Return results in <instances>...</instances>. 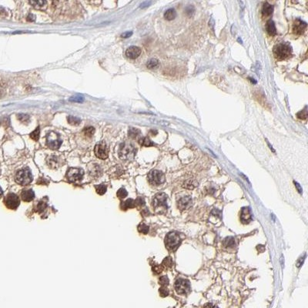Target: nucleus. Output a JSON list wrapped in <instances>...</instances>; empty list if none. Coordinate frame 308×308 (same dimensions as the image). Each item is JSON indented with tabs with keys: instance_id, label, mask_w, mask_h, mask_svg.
<instances>
[{
	"instance_id": "43",
	"label": "nucleus",
	"mask_w": 308,
	"mask_h": 308,
	"mask_svg": "<svg viewBox=\"0 0 308 308\" xmlns=\"http://www.w3.org/2000/svg\"><path fill=\"white\" fill-rule=\"evenodd\" d=\"M83 97H79V96H76V97H72L70 98L69 100L72 101V102H82L83 101Z\"/></svg>"
},
{
	"instance_id": "20",
	"label": "nucleus",
	"mask_w": 308,
	"mask_h": 308,
	"mask_svg": "<svg viewBox=\"0 0 308 308\" xmlns=\"http://www.w3.org/2000/svg\"><path fill=\"white\" fill-rule=\"evenodd\" d=\"M197 185H198V183H197V181L196 180V179H189L184 182L183 187L186 189H188V190H193V189L195 188Z\"/></svg>"
},
{
	"instance_id": "1",
	"label": "nucleus",
	"mask_w": 308,
	"mask_h": 308,
	"mask_svg": "<svg viewBox=\"0 0 308 308\" xmlns=\"http://www.w3.org/2000/svg\"><path fill=\"white\" fill-rule=\"evenodd\" d=\"M119 156L123 160H132L137 153V149L130 143L125 142L120 146L119 149Z\"/></svg>"
},
{
	"instance_id": "38",
	"label": "nucleus",
	"mask_w": 308,
	"mask_h": 308,
	"mask_svg": "<svg viewBox=\"0 0 308 308\" xmlns=\"http://www.w3.org/2000/svg\"><path fill=\"white\" fill-rule=\"evenodd\" d=\"M160 295L162 297H166L169 295V290L167 289V287H161L159 290Z\"/></svg>"
},
{
	"instance_id": "34",
	"label": "nucleus",
	"mask_w": 308,
	"mask_h": 308,
	"mask_svg": "<svg viewBox=\"0 0 308 308\" xmlns=\"http://www.w3.org/2000/svg\"><path fill=\"white\" fill-rule=\"evenodd\" d=\"M169 279L167 276H162L159 279V283L162 287H167L169 284Z\"/></svg>"
},
{
	"instance_id": "25",
	"label": "nucleus",
	"mask_w": 308,
	"mask_h": 308,
	"mask_svg": "<svg viewBox=\"0 0 308 308\" xmlns=\"http://www.w3.org/2000/svg\"><path fill=\"white\" fill-rule=\"evenodd\" d=\"M101 172H102L101 168L99 167V166L96 165V164H94L93 167L90 168V173H91L92 176H99L101 174Z\"/></svg>"
},
{
	"instance_id": "30",
	"label": "nucleus",
	"mask_w": 308,
	"mask_h": 308,
	"mask_svg": "<svg viewBox=\"0 0 308 308\" xmlns=\"http://www.w3.org/2000/svg\"><path fill=\"white\" fill-rule=\"evenodd\" d=\"M67 121L69 124L74 125V126H77V125H79L81 123L80 119L75 117H71V116L67 117Z\"/></svg>"
},
{
	"instance_id": "21",
	"label": "nucleus",
	"mask_w": 308,
	"mask_h": 308,
	"mask_svg": "<svg viewBox=\"0 0 308 308\" xmlns=\"http://www.w3.org/2000/svg\"><path fill=\"white\" fill-rule=\"evenodd\" d=\"M223 244L226 248H233L235 247V239L232 237H228L223 240Z\"/></svg>"
},
{
	"instance_id": "27",
	"label": "nucleus",
	"mask_w": 308,
	"mask_h": 308,
	"mask_svg": "<svg viewBox=\"0 0 308 308\" xmlns=\"http://www.w3.org/2000/svg\"><path fill=\"white\" fill-rule=\"evenodd\" d=\"M146 66L148 69H155V68L159 66V61L156 59H151L146 63Z\"/></svg>"
},
{
	"instance_id": "40",
	"label": "nucleus",
	"mask_w": 308,
	"mask_h": 308,
	"mask_svg": "<svg viewBox=\"0 0 308 308\" xmlns=\"http://www.w3.org/2000/svg\"><path fill=\"white\" fill-rule=\"evenodd\" d=\"M194 12H195V9L193 6H188L187 8L185 9V13L188 16H192L194 14Z\"/></svg>"
},
{
	"instance_id": "31",
	"label": "nucleus",
	"mask_w": 308,
	"mask_h": 308,
	"mask_svg": "<svg viewBox=\"0 0 308 308\" xmlns=\"http://www.w3.org/2000/svg\"><path fill=\"white\" fill-rule=\"evenodd\" d=\"M17 118L20 122L27 124V123L29 122L30 117H29V116H28V115L24 114V113H20V114L17 115Z\"/></svg>"
},
{
	"instance_id": "9",
	"label": "nucleus",
	"mask_w": 308,
	"mask_h": 308,
	"mask_svg": "<svg viewBox=\"0 0 308 308\" xmlns=\"http://www.w3.org/2000/svg\"><path fill=\"white\" fill-rule=\"evenodd\" d=\"M4 203L7 208L10 210H16L20 203L19 197L13 193H10L4 199Z\"/></svg>"
},
{
	"instance_id": "46",
	"label": "nucleus",
	"mask_w": 308,
	"mask_h": 308,
	"mask_svg": "<svg viewBox=\"0 0 308 308\" xmlns=\"http://www.w3.org/2000/svg\"><path fill=\"white\" fill-rule=\"evenodd\" d=\"M35 19H36V17L33 14H29L27 17V20L29 21V22H33V21H35Z\"/></svg>"
},
{
	"instance_id": "7",
	"label": "nucleus",
	"mask_w": 308,
	"mask_h": 308,
	"mask_svg": "<svg viewBox=\"0 0 308 308\" xmlns=\"http://www.w3.org/2000/svg\"><path fill=\"white\" fill-rule=\"evenodd\" d=\"M174 287L177 294H180V295L187 294L190 291V281L186 280V279L179 278L175 282Z\"/></svg>"
},
{
	"instance_id": "47",
	"label": "nucleus",
	"mask_w": 308,
	"mask_h": 308,
	"mask_svg": "<svg viewBox=\"0 0 308 308\" xmlns=\"http://www.w3.org/2000/svg\"><path fill=\"white\" fill-rule=\"evenodd\" d=\"M294 184H295V186H296V187H297V189L298 190V191H299V193H300V194H302V189L300 188V184L299 183H297V182H295L294 181Z\"/></svg>"
},
{
	"instance_id": "28",
	"label": "nucleus",
	"mask_w": 308,
	"mask_h": 308,
	"mask_svg": "<svg viewBox=\"0 0 308 308\" xmlns=\"http://www.w3.org/2000/svg\"><path fill=\"white\" fill-rule=\"evenodd\" d=\"M162 266H164V267H167V268L170 269L173 267V259H172L170 256H167L163 261Z\"/></svg>"
},
{
	"instance_id": "18",
	"label": "nucleus",
	"mask_w": 308,
	"mask_h": 308,
	"mask_svg": "<svg viewBox=\"0 0 308 308\" xmlns=\"http://www.w3.org/2000/svg\"><path fill=\"white\" fill-rule=\"evenodd\" d=\"M266 29H267V33H268L270 36H275V35L277 34V29H276V26L274 21L269 20L268 22H267Z\"/></svg>"
},
{
	"instance_id": "26",
	"label": "nucleus",
	"mask_w": 308,
	"mask_h": 308,
	"mask_svg": "<svg viewBox=\"0 0 308 308\" xmlns=\"http://www.w3.org/2000/svg\"><path fill=\"white\" fill-rule=\"evenodd\" d=\"M139 143L143 146H153V143H152L148 137H141V138L139 140Z\"/></svg>"
},
{
	"instance_id": "23",
	"label": "nucleus",
	"mask_w": 308,
	"mask_h": 308,
	"mask_svg": "<svg viewBox=\"0 0 308 308\" xmlns=\"http://www.w3.org/2000/svg\"><path fill=\"white\" fill-rule=\"evenodd\" d=\"M135 205V201H134L133 199H128L127 200L124 201L123 203H122L121 204V208L123 210H126L129 209V208H133L134 207Z\"/></svg>"
},
{
	"instance_id": "50",
	"label": "nucleus",
	"mask_w": 308,
	"mask_h": 308,
	"mask_svg": "<svg viewBox=\"0 0 308 308\" xmlns=\"http://www.w3.org/2000/svg\"><path fill=\"white\" fill-rule=\"evenodd\" d=\"M249 79H250L251 83H254V84L256 83V81H254V79H252V78H249Z\"/></svg>"
},
{
	"instance_id": "48",
	"label": "nucleus",
	"mask_w": 308,
	"mask_h": 308,
	"mask_svg": "<svg viewBox=\"0 0 308 308\" xmlns=\"http://www.w3.org/2000/svg\"><path fill=\"white\" fill-rule=\"evenodd\" d=\"M209 25L212 26V29H214V19H210V22H209Z\"/></svg>"
},
{
	"instance_id": "51",
	"label": "nucleus",
	"mask_w": 308,
	"mask_h": 308,
	"mask_svg": "<svg viewBox=\"0 0 308 308\" xmlns=\"http://www.w3.org/2000/svg\"><path fill=\"white\" fill-rule=\"evenodd\" d=\"M0 173H1V170H0Z\"/></svg>"
},
{
	"instance_id": "35",
	"label": "nucleus",
	"mask_w": 308,
	"mask_h": 308,
	"mask_svg": "<svg viewBox=\"0 0 308 308\" xmlns=\"http://www.w3.org/2000/svg\"><path fill=\"white\" fill-rule=\"evenodd\" d=\"M96 190L98 194H100V195H102L106 192V187L103 184H100V185H98L96 187Z\"/></svg>"
},
{
	"instance_id": "8",
	"label": "nucleus",
	"mask_w": 308,
	"mask_h": 308,
	"mask_svg": "<svg viewBox=\"0 0 308 308\" xmlns=\"http://www.w3.org/2000/svg\"><path fill=\"white\" fill-rule=\"evenodd\" d=\"M95 154L98 158L106 160L109 156V148L105 142H100L95 146Z\"/></svg>"
},
{
	"instance_id": "3",
	"label": "nucleus",
	"mask_w": 308,
	"mask_h": 308,
	"mask_svg": "<svg viewBox=\"0 0 308 308\" xmlns=\"http://www.w3.org/2000/svg\"><path fill=\"white\" fill-rule=\"evenodd\" d=\"M273 52L276 58L279 60H285L291 56V52H292V47L287 43H280L274 46Z\"/></svg>"
},
{
	"instance_id": "22",
	"label": "nucleus",
	"mask_w": 308,
	"mask_h": 308,
	"mask_svg": "<svg viewBox=\"0 0 308 308\" xmlns=\"http://www.w3.org/2000/svg\"><path fill=\"white\" fill-rule=\"evenodd\" d=\"M176 17V12L175 11L174 9H169L164 13V18L167 20H173Z\"/></svg>"
},
{
	"instance_id": "17",
	"label": "nucleus",
	"mask_w": 308,
	"mask_h": 308,
	"mask_svg": "<svg viewBox=\"0 0 308 308\" xmlns=\"http://www.w3.org/2000/svg\"><path fill=\"white\" fill-rule=\"evenodd\" d=\"M273 12H274V6L271 4H269L268 2H265V3L263 5V8H262V15L264 16H271V15L273 14Z\"/></svg>"
},
{
	"instance_id": "15",
	"label": "nucleus",
	"mask_w": 308,
	"mask_h": 308,
	"mask_svg": "<svg viewBox=\"0 0 308 308\" xmlns=\"http://www.w3.org/2000/svg\"><path fill=\"white\" fill-rule=\"evenodd\" d=\"M241 220L244 224H247L252 220V215L249 208L244 207L241 210Z\"/></svg>"
},
{
	"instance_id": "49",
	"label": "nucleus",
	"mask_w": 308,
	"mask_h": 308,
	"mask_svg": "<svg viewBox=\"0 0 308 308\" xmlns=\"http://www.w3.org/2000/svg\"><path fill=\"white\" fill-rule=\"evenodd\" d=\"M2 194H3V192H2V188H1V187H0V198H1V197H2Z\"/></svg>"
},
{
	"instance_id": "24",
	"label": "nucleus",
	"mask_w": 308,
	"mask_h": 308,
	"mask_svg": "<svg viewBox=\"0 0 308 308\" xmlns=\"http://www.w3.org/2000/svg\"><path fill=\"white\" fill-rule=\"evenodd\" d=\"M140 133H140V129H137V128L131 127L129 128V131H128V135H129V137H130V138L133 139L137 138V137L140 135Z\"/></svg>"
},
{
	"instance_id": "44",
	"label": "nucleus",
	"mask_w": 308,
	"mask_h": 308,
	"mask_svg": "<svg viewBox=\"0 0 308 308\" xmlns=\"http://www.w3.org/2000/svg\"><path fill=\"white\" fill-rule=\"evenodd\" d=\"M133 35V32L132 31H129V32H126V33H123V34L121 35V37H123V38H129V37H130L131 36Z\"/></svg>"
},
{
	"instance_id": "10",
	"label": "nucleus",
	"mask_w": 308,
	"mask_h": 308,
	"mask_svg": "<svg viewBox=\"0 0 308 308\" xmlns=\"http://www.w3.org/2000/svg\"><path fill=\"white\" fill-rule=\"evenodd\" d=\"M84 176V170L81 168H70L67 171L66 176L69 181L75 182L81 180Z\"/></svg>"
},
{
	"instance_id": "42",
	"label": "nucleus",
	"mask_w": 308,
	"mask_h": 308,
	"mask_svg": "<svg viewBox=\"0 0 308 308\" xmlns=\"http://www.w3.org/2000/svg\"><path fill=\"white\" fill-rule=\"evenodd\" d=\"M135 205H137V206H143V205H145L144 199L142 198V197H138V198L136 200Z\"/></svg>"
},
{
	"instance_id": "14",
	"label": "nucleus",
	"mask_w": 308,
	"mask_h": 308,
	"mask_svg": "<svg viewBox=\"0 0 308 308\" xmlns=\"http://www.w3.org/2000/svg\"><path fill=\"white\" fill-rule=\"evenodd\" d=\"M141 54V49L136 46H132L126 49V56L131 60H135V59L138 58Z\"/></svg>"
},
{
	"instance_id": "19",
	"label": "nucleus",
	"mask_w": 308,
	"mask_h": 308,
	"mask_svg": "<svg viewBox=\"0 0 308 308\" xmlns=\"http://www.w3.org/2000/svg\"><path fill=\"white\" fill-rule=\"evenodd\" d=\"M47 164L50 168H57L60 165V160L56 156H50L47 158Z\"/></svg>"
},
{
	"instance_id": "4",
	"label": "nucleus",
	"mask_w": 308,
	"mask_h": 308,
	"mask_svg": "<svg viewBox=\"0 0 308 308\" xmlns=\"http://www.w3.org/2000/svg\"><path fill=\"white\" fill-rule=\"evenodd\" d=\"M164 242H165V246L167 250H170V251H174L178 248V247L180 244V237H179V234L177 232L172 231V232L167 233L165 240H164Z\"/></svg>"
},
{
	"instance_id": "33",
	"label": "nucleus",
	"mask_w": 308,
	"mask_h": 308,
	"mask_svg": "<svg viewBox=\"0 0 308 308\" xmlns=\"http://www.w3.org/2000/svg\"><path fill=\"white\" fill-rule=\"evenodd\" d=\"M46 3V1H30L29 4L33 5V6H34L35 8H40V7L43 6Z\"/></svg>"
},
{
	"instance_id": "13",
	"label": "nucleus",
	"mask_w": 308,
	"mask_h": 308,
	"mask_svg": "<svg viewBox=\"0 0 308 308\" xmlns=\"http://www.w3.org/2000/svg\"><path fill=\"white\" fill-rule=\"evenodd\" d=\"M306 22L301 19H296L293 25V31L296 35H301L304 33L305 29H306Z\"/></svg>"
},
{
	"instance_id": "32",
	"label": "nucleus",
	"mask_w": 308,
	"mask_h": 308,
	"mask_svg": "<svg viewBox=\"0 0 308 308\" xmlns=\"http://www.w3.org/2000/svg\"><path fill=\"white\" fill-rule=\"evenodd\" d=\"M138 231L140 233H143V234H147L148 232H149V226L145 223H141L138 226Z\"/></svg>"
},
{
	"instance_id": "29",
	"label": "nucleus",
	"mask_w": 308,
	"mask_h": 308,
	"mask_svg": "<svg viewBox=\"0 0 308 308\" xmlns=\"http://www.w3.org/2000/svg\"><path fill=\"white\" fill-rule=\"evenodd\" d=\"M40 126H38L33 132H32L31 133L29 134V137H31L33 140H35V141H38L39 139H40Z\"/></svg>"
},
{
	"instance_id": "45",
	"label": "nucleus",
	"mask_w": 308,
	"mask_h": 308,
	"mask_svg": "<svg viewBox=\"0 0 308 308\" xmlns=\"http://www.w3.org/2000/svg\"><path fill=\"white\" fill-rule=\"evenodd\" d=\"M203 308H218V307H217V306H215V305L213 304V303H206V304L204 305Z\"/></svg>"
},
{
	"instance_id": "6",
	"label": "nucleus",
	"mask_w": 308,
	"mask_h": 308,
	"mask_svg": "<svg viewBox=\"0 0 308 308\" xmlns=\"http://www.w3.org/2000/svg\"><path fill=\"white\" fill-rule=\"evenodd\" d=\"M148 180L152 186H160L165 182V175L160 170H152L148 174Z\"/></svg>"
},
{
	"instance_id": "16",
	"label": "nucleus",
	"mask_w": 308,
	"mask_h": 308,
	"mask_svg": "<svg viewBox=\"0 0 308 308\" xmlns=\"http://www.w3.org/2000/svg\"><path fill=\"white\" fill-rule=\"evenodd\" d=\"M21 197L25 202H30L34 199L35 193L33 190H24L21 193Z\"/></svg>"
},
{
	"instance_id": "12",
	"label": "nucleus",
	"mask_w": 308,
	"mask_h": 308,
	"mask_svg": "<svg viewBox=\"0 0 308 308\" xmlns=\"http://www.w3.org/2000/svg\"><path fill=\"white\" fill-rule=\"evenodd\" d=\"M192 197L190 196H186L182 197L177 201V208L181 211H183L185 210L189 209L192 206Z\"/></svg>"
},
{
	"instance_id": "39",
	"label": "nucleus",
	"mask_w": 308,
	"mask_h": 308,
	"mask_svg": "<svg viewBox=\"0 0 308 308\" xmlns=\"http://www.w3.org/2000/svg\"><path fill=\"white\" fill-rule=\"evenodd\" d=\"M297 117H298L299 119L306 120V117H307V111H306V109L305 108L303 110H301L300 112H299V113L297 114Z\"/></svg>"
},
{
	"instance_id": "37",
	"label": "nucleus",
	"mask_w": 308,
	"mask_h": 308,
	"mask_svg": "<svg viewBox=\"0 0 308 308\" xmlns=\"http://www.w3.org/2000/svg\"><path fill=\"white\" fill-rule=\"evenodd\" d=\"M127 196V191L125 188H121L117 192V197L120 199H123Z\"/></svg>"
},
{
	"instance_id": "2",
	"label": "nucleus",
	"mask_w": 308,
	"mask_h": 308,
	"mask_svg": "<svg viewBox=\"0 0 308 308\" xmlns=\"http://www.w3.org/2000/svg\"><path fill=\"white\" fill-rule=\"evenodd\" d=\"M167 195L164 193H159L153 197L152 200V206L154 210L158 214H163L167 210Z\"/></svg>"
},
{
	"instance_id": "5",
	"label": "nucleus",
	"mask_w": 308,
	"mask_h": 308,
	"mask_svg": "<svg viewBox=\"0 0 308 308\" xmlns=\"http://www.w3.org/2000/svg\"><path fill=\"white\" fill-rule=\"evenodd\" d=\"M33 180V175L29 168L19 170L16 175V181L20 185H28Z\"/></svg>"
},
{
	"instance_id": "11",
	"label": "nucleus",
	"mask_w": 308,
	"mask_h": 308,
	"mask_svg": "<svg viewBox=\"0 0 308 308\" xmlns=\"http://www.w3.org/2000/svg\"><path fill=\"white\" fill-rule=\"evenodd\" d=\"M46 144L50 149H57L60 147L62 144V140L60 139L59 135L55 133L52 132L48 134Z\"/></svg>"
},
{
	"instance_id": "36",
	"label": "nucleus",
	"mask_w": 308,
	"mask_h": 308,
	"mask_svg": "<svg viewBox=\"0 0 308 308\" xmlns=\"http://www.w3.org/2000/svg\"><path fill=\"white\" fill-rule=\"evenodd\" d=\"M84 133H85L86 136L87 137H92V136L95 133V129L93 126H88V127L85 128L83 130Z\"/></svg>"
},
{
	"instance_id": "41",
	"label": "nucleus",
	"mask_w": 308,
	"mask_h": 308,
	"mask_svg": "<svg viewBox=\"0 0 308 308\" xmlns=\"http://www.w3.org/2000/svg\"><path fill=\"white\" fill-rule=\"evenodd\" d=\"M152 271L154 272L155 274H160L164 270V267L162 265H156V266H153L152 268Z\"/></svg>"
}]
</instances>
